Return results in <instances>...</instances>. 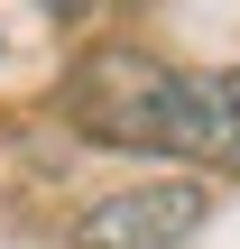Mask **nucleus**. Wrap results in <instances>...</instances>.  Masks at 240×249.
<instances>
[{
	"label": "nucleus",
	"instance_id": "obj_1",
	"mask_svg": "<svg viewBox=\"0 0 240 249\" xmlns=\"http://www.w3.org/2000/svg\"><path fill=\"white\" fill-rule=\"evenodd\" d=\"M65 120H74L92 148L222 166V74L166 65V55H148V46H92V55L65 74Z\"/></svg>",
	"mask_w": 240,
	"mask_h": 249
},
{
	"label": "nucleus",
	"instance_id": "obj_2",
	"mask_svg": "<svg viewBox=\"0 0 240 249\" xmlns=\"http://www.w3.org/2000/svg\"><path fill=\"white\" fill-rule=\"evenodd\" d=\"M213 222V185L203 176H148V185H120L102 194L83 222H74V249H176Z\"/></svg>",
	"mask_w": 240,
	"mask_h": 249
},
{
	"label": "nucleus",
	"instance_id": "obj_3",
	"mask_svg": "<svg viewBox=\"0 0 240 249\" xmlns=\"http://www.w3.org/2000/svg\"><path fill=\"white\" fill-rule=\"evenodd\" d=\"M222 166H240V65L222 74Z\"/></svg>",
	"mask_w": 240,
	"mask_h": 249
},
{
	"label": "nucleus",
	"instance_id": "obj_4",
	"mask_svg": "<svg viewBox=\"0 0 240 249\" xmlns=\"http://www.w3.org/2000/svg\"><path fill=\"white\" fill-rule=\"evenodd\" d=\"M46 18H92V0H46Z\"/></svg>",
	"mask_w": 240,
	"mask_h": 249
}]
</instances>
